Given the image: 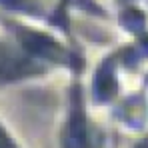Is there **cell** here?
Segmentation results:
<instances>
[{
	"label": "cell",
	"mask_w": 148,
	"mask_h": 148,
	"mask_svg": "<svg viewBox=\"0 0 148 148\" xmlns=\"http://www.w3.org/2000/svg\"><path fill=\"white\" fill-rule=\"evenodd\" d=\"M38 72H42V64L38 62V58L30 56L28 52L20 54L6 50L4 54H0V82H12Z\"/></svg>",
	"instance_id": "2"
},
{
	"label": "cell",
	"mask_w": 148,
	"mask_h": 148,
	"mask_svg": "<svg viewBox=\"0 0 148 148\" xmlns=\"http://www.w3.org/2000/svg\"><path fill=\"white\" fill-rule=\"evenodd\" d=\"M138 148H148V140H144L142 144H138Z\"/></svg>",
	"instance_id": "6"
},
{
	"label": "cell",
	"mask_w": 148,
	"mask_h": 148,
	"mask_svg": "<svg viewBox=\"0 0 148 148\" xmlns=\"http://www.w3.org/2000/svg\"><path fill=\"white\" fill-rule=\"evenodd\" d=\"M0 4L12 12H22V14H38L40 4L34 0H0Z\"/></svg>",
	"instance_id": "4"
},
{
	"label": "cell",
	"mask_w": 148,
	"mask_h": 148,
	"mask_svg": "<svg viewBox=\"0 0 148 148\" xmlns=\"http://www.w3.org/2000/svg\"><path fill=\"white\" fill-rule=\"evenodd\" d=\"M20 46L24 48V52H28L30 56L34 58H40V60H54V62H64L68 64V54L64 52V48L52 40L50 36L42 34V32H34V30H26L20 26H14L12 28Z\"/></svg>",
	"instance_id": "1"
},
{
	"label": "cell",
	"mask_w": 148,
	"mask_h": 148,
	"mask_svg": "<svg viewBox=\"0 0 148 148\" xmlns=\"http://www.w3.org/2000/svg\"><path fill=\"white\" fill-rule=\"evenodd\" d=\"M0 148H16V144L10 140V136L4 132L2 126H0Z\"/></svg>",
	"instance_id": "5"
},
{
	"label": "cell",
	"mask_w": 148,
	"mask_h": 148,
	"mask_svg": "<svg viewBox=\"0 0 148 148\" xmlns=\"http://www.w3.org/2000/svg\"><path fill=\"white\" fill-rule=\"evenodd\" d=\"M62 144L64 148H88V126L78 106H74L72 114L66 122L64 134H62Z\"/></svg>",
	"instance_id": "3"
}]
</instances>
